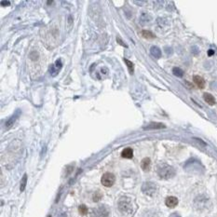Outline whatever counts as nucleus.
Returning a JSON list of instances; mask_svg holds the SVG:
<instances>
[{
    "instance_id": "4468645a",
    "label": "nucleus",
    "mask_w": 217,
    "mask_h": 217,
    "mask_svg": "<svg viewBox=\"0 0 217 217\" xmlns=\"http://www.w3.org/2000/svg\"><path fill=\"white\" fill-rule=\"evenodd\" d=\"M18 116H19V113H17V114H15L14 116H12L8 121H7V123H6V125H7V127L8 128H10V127H11L13 124H14V122H15V120L18 118Z\"/></svg>"
},
{
    "instance_id": "a211bd4d",
    "label": "nucleus",
    "mask_w": 217,
    "mask_h": 217,
    "mask_svg": "<svg viewBox=\"0 0 217 217\" xmlns=\"http://www.w3.org/2000/svg\"><path fill=\"white\" fill-rule=\"evenodd\" d=\"M78 211L81 215H86L88 213V208L86 207V205L82 204L78 207Z\"/></svg>"
},
{
    "instance_id": "aec40b11",
    "label": "nucleus",
    "mask_w": 217,
    "mask_h": 217,
    "mask_svg": "<svg viewBox=\"0 0 217 217\" xmlns=\"http://www.w3.org/2000/svg\"><path fill=\"white\" fill-rule=\"evenodd\" d=\"M213 53H214V50H213V49H210V50L208 51V55H209V56H211Z\"/></svg>"
},
{
    "instance_id": "0eeeda50",
    "label": "nucleus",
    "mask_w": 217,
    "mask_h": 217,
    "mask_svg": "<svg viewBox=\"0 0 217 217\" xmlns=\"http://www.w3.org/2000/svg\"><path fill=\"white\" fill-rule=\"evenodd\" d=\"M193 80H194L195 84H196L199 89H204V88H205V80H204L201 77H199V76H194Z\"/></svg>"
},
{
    "instance_id": "412c9836",
    "label": "nucleus",
    "mask_w": 217,
    "mask_h": 217,
    "mask_svg": "<svg viewBox=\"0 0 217 217\" xmlns=\"http://www.w3.org/2000/svg\"><path fill=\"white\" fill-rule=\"evenodd\" d=\"M10 1H1V5H10Z\"/></svg>"
},
{
    "instance_id": "4be33fe9",
    "label": "nucleus",
    "mask_w": 217,
    "mask_h": 217,
    "mask_svg": "<svg viewBox=\"0 0 217 217\" xmlns=\"http://www.w3.org/2000/svg\"><path fill=\"white\" fill-rule=\"evenodd\" d=\"M171 217H180L177 213H173V214H172L171 215Z\"/></svg>"
},
{
    "instance_id": "5701e85b",
    "label": "nucleus",
    "mask_w": 217,
    "mask_h": 217,
    "mask_svg": "<svg viewBox=\"0 0 217 217\" xmlns=\"http://www.w3.org/2000/svg\"><path fill=\"white\" fill-rule=\"evenodd\" d=\"M49 217H51V216H50V215H49Z\"/></svg>"
},
{
    "instance_id": "dca6fc26",
    "label": "nucleus",
    "mask_w": 217,
    "mask_h": 217,
    "mask_svg": "<svg viewBox=\"0 0 217 217\" xmlns=\"http://www.w3.org/2000/svg\"><path fill=\"white\" fill-rule=\"evenodd\" d=\"M172 73H173L174 76L179 77H182L183 76V71L182 69L178 68V67H174V68L172 69Z\"/></svg>"
},
{
    "instance_id": "7ed1b4c3",
    "label": "nucleus",
    "mask_w": 217,
    "mask_h": 217,
    "mask_svg": "<svg viewBox=\"0 0 217 217\" xmlns=\"http://www.w3.org/2000/svg\"><path fill=\"white\" fill-rule=\"evenodd\" d=\"M157 185L156 183H154L152 182H146L143 184L142 187V191L144 192V194L147 195V196H153L155 193L157 192Z\"/></svg>"
},
{
    "instance_id": "9d476101",
    "label": "nucleus",
    "mask_w": 217,
    "mask_h": 217,
    "mask_svg": "<svg viewBox=\"0 0 217 217\" xmlns=\"http://www.w3.org/2000/svg\"><path fill=\"white\" fill-rule=\"evenodd\" d=\"M203 98H204V101H205L208 105H213L215 104V99H214V97H213L211 94H210V93H204V94H203Z\"/></svg>"
},
{
    "instance_id": "423d86ee",
    "label": "nucleus",
    "mask_w": 217,
    "mask_h": 217,
    "mask_svg": "<svg viewBox=\"0 0 217 217\" xmlns=\"http://www.w3.org/2000/svg\"><path fill=\"white\" fill-rule=\"evenodd\" d=\"M165 204L169 208H174L178 204V199H177V198L172 197H172H168L166 199V200H165Z\"/></svg>"
},
{
    "instance_id": "f03ea898",
    "label": "nucleus",
    "mask_w": 217,
    "mask_h": 217,
    "mask_svg": "<svg viewBox=\"0 0 217 217\" xmlns=\"http://www.w3.org/2000/svg\"><path fill=\"white\" fill-rule=\"evenodd\" d=\"M158 174L161 179H171L175 175V170L166 163H161L158 167Z\"/></svg>"
},
{
    "instance_id": "f3484780",
    "label": "nucleus",
    "mask_w": 217,
    "mask_h": 217,
    "mask_svg": "<svg viewBox=\"0 0 217 217\" xmlns=\"http://www.w3.org/2000/svg\"><path fill=\"white\" fill-rule=\"evenodd\" d=\"M124 61H125L126 63V65H127V66H128V69H129V71H130V73L131 74H133V71H134V66H133V64L132 63L131 61H129V60H127V59H124Z\"/></svg>"
},
{
    "instance_id": "f8f14e48",
    "label": "nucleus",
    "mask_w": 217,
    "mask_h": 217,
    "mask_svg": "<svg viewBox=\"0 0 217 217\" xmlns=\"http://www.w3.org/2000/svg\"><path fill=\"white\" fill-rule=\"evenodd\" d=\"M163 128H165V125L162 123H150L145 129L151 130V129H163Z\"/></svg>"
},
{
    "instance_id": "6e6552de",
    "label": "nucleus",
    "mask_w": 217,
    "mask_h": 217,
    "mask_svg": "<svg viewBox=\"0 0 217 217\" xmlns=\"http://www.w3.org/2000/svg\"><path fill=\"white\" fill-rule=\"evenodd\" d=\"M151 167V160L149 158H144L142 162H141V168L144 171V172H148L150 170Z\"/></svg>"
},
{
    "instance_id": "6ab92c4d",
    "label": "nucleus",
    "mask_w": 217,
    "mask_h": 217,
    "mask_svg": "<svg viewBox=\"0 0 217 217\" xmlns=\"http://www.w3.org/2000/svg\"><path fill=\"white\" fill-rule=\"evenodd\" d=\"M102 197H103V195H102V193H101V192H99V191L95 192V193H94V195H93V201H94V202L99 201V200L102 199Z\"/></svg>"
},
{
    "instance_id": "ddd939ff",
    "label": "nucleus",
    "mask_w": 217,
    "mask_h": 217,
    "mask_svg": "<svg viewBox=\"0 0 217 217\" xmlns=\"http://www.w3.org/2000/svg\"><path fill=\"white\" fill-rule=\"evenodd\" d=\"M141 35H142L144 38H146V39H153V38H155V35H154L152 32H150V31H147V30L142 31Z\"/></svg>"
},
{
    "instance_id": "2eb2a0df",
    "label": "nucleus",
    "mask_w": 217,
    "mask_h": 217,
    "mask_svg": "<svg viewBox=\"0 0 217 217\" xmlns=\"http://www.w3.org/2000/svg\"><path fill=\"white\" fill-rule=\"evenodd\" d=\"M26 183H27V175L24 174V175L22 176V181H21V185H20V190H21V192L24 191L25 187H26Z\"/></svg>"
},
{
    "instance_id": "f257e3e1",
    "label": "nucleus",
    "mask_w": 217,
    "mask_h": 217,
    "mask_svg": "<svg viewBox=\"0 0 217 217\" xmlns=\"http://www.w3.org/2000/svg\"><path fill=\"white\" fill-rule=\"evenodd\" d=\"M118 209L124 216H131L133 213V205L132 199L128 197H122L118 200Z\"/></svg>"
},
{
    "instance_id": "39448f33",
    "label": "nucleus",
    "mask_w": 217,
    "mask_h": 217,
    "mask_svg": "<svg viewBox=\"0 0 217 217\" xmlns=\"http://www.w3.org/2000/svg\"><path fill=\"white\" fill-rule=\"evenodd\" d=\"M115 181H116L115 175L113 173H110V172L105 173L102 177V180H101L103 185L105 187H111L112 185L115 183Z\"/></svg>"
},
{
    "instance_id": "1a4fd4ad",
    "label": "nucleus",
    "mask_w": 217,
    "mask_h": 217,
    "mask_svg": "<svg viewBox=\"0 0 217 217\" xmlns=\"http://www.w3.org/2000/svg\"><path fill=\"white\" fill-rule=\"evenodd\" d=\"M121 156H122V158H124V159H132V157H133V151H132V149L130 148V147L125 148V149L122 151Z\"/></svg>"
},
{
    "instance_id": "9b49d317",
    "label": "nucleus",
    "mask_w": 217,
    "mask_h": 217,
    "mask_svg": "<svg viewBox=\"0 0 217 217\" xmlns=\"http://www.w3.org/2000/svg\"><path fill=\"white\" fill-rule=\"evenodd\" d=\"M150 51H151V54L155 58H160L161 57V50L158 47H152L150 49Z\"/></svg>"
},
{
    "instance_id": "20e7f679",
    "label": "nucleus",
    "mask_w": 217,
    "mask_h": 217,
    "mask_svg": "<svg viewBox=\"0 0 217 217\" xmlns=\"http://www.w3.org/2000/svg\"><path fill=\"white\" fill-rule=\"evenodd\" d=\"M109 211L105 206H99L91 211V217H108Z\"/></svg>"
}]
</instances>
